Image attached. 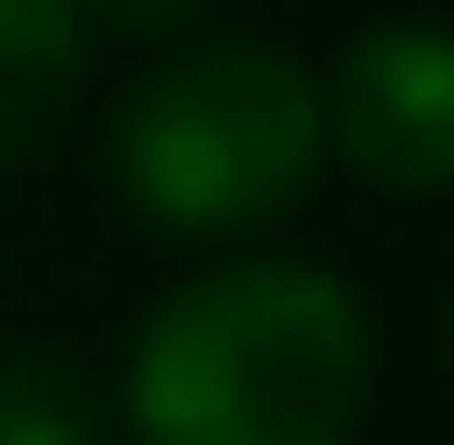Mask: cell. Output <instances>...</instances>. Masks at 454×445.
I'll return each mask as SVG.
<instances>
[{
    "label": "cell",
    "mask_w": 454,
    "mask_h": 445,
    "mask_svg": "<svg viewBox=\"0 0 454 445\" xmlns=\"http://www.w3.org/2000/svg\"><path fill=\"white\" fill-rule=\"evenodd\" d=\"M364 395L373 334L354 283L293 253L192 274L121 364L131 445H354Z\"/></svg>",
    "instance_id": "cell-1"
},
{
    "label": "cell",
    "mask_w": 454,
    "mask_h": 445,
    "mask_svg": "<svg viewBox=\"0 0 454 445\" xmlns=\"http://www.w3.org/2000/svg\"><path fill=\"white\" fill-rule=\"evenodd\" d=\"M324 163V91L273 41H202L121 91L112 172L162 233H253Z\"/></svg>",
    "instance_id": "cell-2"
},
{
    "label": "cell",
    "mask_w": 454,
    "mask_h": 445,
    "mask_svg": "<svg viewBox=\"0 0 454 445\" xmlns=\"http://www.w3.org/2000/svg\"><path fill=\"white\" fill-rule=\"evenodd\" d=\"M324 142L384 193H454V31L384 20L333 61Z\"/></svg>",
    "instance_id": "cell-3"
},
{
    "label": "cell",
    "mask_w": 454,
    "mask_h": 445,
    "mask_svg": "<svg viewBox=\"0 0 454 445\" xmlns=\"http://www.w3.org/2000/svg\"><path fill=\"white\" fill-rule=\"evenodd\" d=\"M82 51H91L82 0H0V172L61 132L82 91Z\"/></svg>",
    "instance_id": "cell-4"
},
{
    "label": "cell",
    "mask_w": 454,
    "mask_h": 445,
    "mask_svg": "<svg viewBox=\"0 0 454 445\" xmlns=\"http://www.w3.org/2000/svg\"><path fill=\"white\" fill-rule=\"evenodd\" d=\"M0 445H101V405L61 354H0Z\"/></svg>",
    "instance_id": "cell-5"
},
{
    "label": "cell",
    "mask_w": 454,
    "mask_h": 445,
    "mask_svg": "<svg viewBox=\"0 0 454 445\" xmlns=\"http://www.w3.org/2000/svg\"><path fill=\"white\" fill-rule=\"evenodd\" d=\"M202 11L212 0H82V20H101V31H121V41H172V31H192Z\"/></svg>",
    "instance_id": "cell-6"
}]
</instances>
